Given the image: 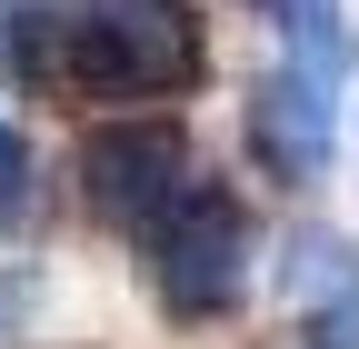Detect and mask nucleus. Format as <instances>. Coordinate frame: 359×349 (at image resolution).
I'll return each instance as SVG.
<instances>
[{
	"instance_id": "f257e3e1",
	"label": "nucleus",
	"mask_w": 359,
	"mask_h": 349,
	"mask_svg": "<svg viewBox=\"0 0 359 349\" xmlns=\"http://www.w3.org/2000/svg\"><path fill=\"white\" fill-rule=\"evenodd\" d=\"M210 40L190 0H0V90L30 100H180Z\"/></svg>"
},
{
	"instance_id": "7ed1b4c3",
	"label": "nucleus",
	"mask_w": 359,
	"mask_h": 349,
	"mask_svg": "<svg viewBox=\"0 0 359 349\" xmlns=\"http://www.w3.org/2000/svg\"><path fill=\"white\" fill-rule=\"evenodd\" d=\"M190 180H200V160H190V140H180V120H110V130L80 140V190L130 240H140Z\"/></svg>"
},
{
	"instance_id": "f03ea898",
	"label": "nucleus",
	"mask_w": 359,
	"mask_h": 349,
	"mask_svg": "<svg viewBox=\"0 0 359 349\" xmlns=\"http://www.w3.org/2000/svg\"><path fill=\"white\" fill-rule=\"evenodd\" d=\"M140 280L170 320H219L250 289V210L230 180H190L140 230Z\"/></svg>"
},
{
	"instance_id": "6e6552de",
	"label": "nucleus",
	"mask_w": 359,
	"mask_h": 349,
	"mask_svg": "<svg viewBox=\"0 0 359 349\" xmlns=\"http://www.w3.org/2000/svg\"><path fill=\"white\" fill-rule=\"evenodd\" d=\"M30 299H40V280H30V270H0V339L30 320Z\"/></svg>"
},
{
	"instance_id": "423d86ee",
	"label": "nucleus",
	"mask_w": 359,
	"mask_h": 349,
	"mask_svg": "<svg viewBox=\"0 0 359 349\" xmlns=\"http://www.w3.org/2000/svg\"><path fill=\"white\" fill-rule=\"evenodd\" d=\"M250 11L280 20V60L290 70H320V80H349V20H339V0H250Z\"/></svg>"
},
{
	"instance_id": "20e7f679",
	"label": "nucleus",
	"mask_w": 359,
	"mask_h": 349,
	"mask_svg": "<svg viewBox=\"0 0 359 349\" xmlns=\"http://www.w3.org/2000/svg\"><path fill=\"white\" fill-rule=\"evenodd\" d=\"M330 140H339V80L280 60L250 90V160L269 170V180H320V170H330Z\"/></svg>"
},
{
	"instance_id": "39448f33",
	"label": "nucleus",
	"mask_w": 359,
	"mask_h": 349,
	"mask_svg": "<svg viewBox=\"0 0 359 349\" xmlns=\"http://www.w3.org/2000/svg\"><path fill=\"white\" fill-rule=\"evenodd\" d=\"M280 289L299 299V320L320 329V349H349V339H359V249H349L339 230H290Z\"/></svg>"
},
{
	"instance_id": "0eeeda50",
	"label": "nucleus",
	"mask_w": 359,
	"mask_h": 349,
	"mask_svg": "<svg viewBox=\"0 0 359 349\" xmlns=\"http://www.w3.org/2000/svg\"><path fill=\"white\" fill-rule=\"evenodd\" d=\"M30 210H40V180H30V140H20L11 120H0V240H11V230L30 220Z\"/></svg>"
}]
</instances>
